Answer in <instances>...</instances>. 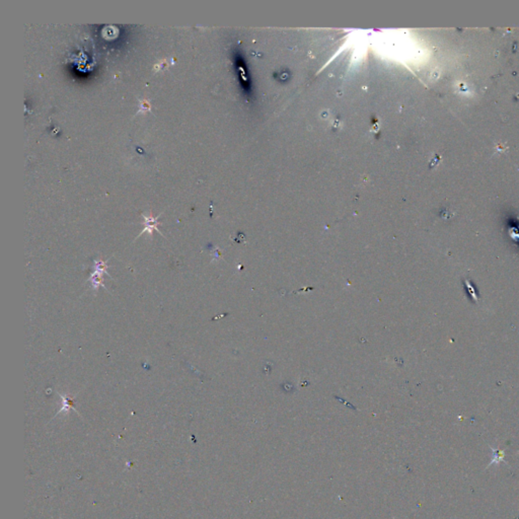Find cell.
Here are the masks:
<instances>
[{
	"label": "cell",
	"mask_w": 519,
	"mask_h": 519,
	"mask_svg": "<svg viewBox=\"0 0 519 519\" xmlns=\"http://www.w3.org/2000/svg\"><path fill=\"white\" fill-rule=\"evenodd\" d=\"M142 217L144 218V229L142 230V232L139 234V236H137V238L139 236H141L143 234L147 233L149 236H152L153 234V230L155 229L156 232L160 233V235L164 236L162 232H160V229H158V224H160V222H158V218L161 217V215H157L156 217H154V216H152L151 212L149 213V215H145V214H142Z\"/></svg>",
	"instance_id": "cell-1"
},
{
	"label": "cell",
	"mask_w": 519,
	"mask_h": 519,
	"mask_svg": "<svg viewBox=\"0 0 519 519\" xmlns=\"http://www.w3.org/2000/svg\"><path fill=\"white\" fill-rule=\"evenodd\" d=\"M89 280L91 281L92 286H93V288H94V290H97L99 286H103V287L105 288V289H106V286H105V284L103 283V275H102V274H98V273L94 272V273L92 274V275H91V277H90Z\"/></svg>",
	"instance_id": "cell-2"
},
{
	"label": "cell",
	"mask_w": 519,
	"mask_h": 519,
	"mask_svg": "<svg viewBox=\"0 0 519 519\" xmlns=\"http://www.w3.org/2000/svg\"><path fill=\"white\" fill-rule=\"evenodd\" d=\"M59 395H60V397L62 398V401H63V407H62V409H61L58 413H61V412H63V413H68V412L70 411V409L73 408L74 398L69 397L68 395H65V396H63V395H61V394H59ZM73 409H74V408H73Z\"/></svg>",
	"instance_id": "cell-3"
},
{
	"label": "cell",
	"mask_w": 519,
	"mask_h": 519,
	"mask_svg": "<svg viewBox=\"0 0 519 519\" xmlns=\"http://www.w3.org/2000/svg\"><path fill=\"white\" fill-rule=\"evenodd\" d=\"M94 269L95 273L102 274V275H104V274L106 273L107 275H109L108 272H107V270H108L107 262H104V261H102V260H94Z\"/></svg>",
	"instance_id": "cell-4"
},
{
	"label": "cell",
	"mask_w": 519,
	"mask_h": 519,
	"mask_svg": "<svg viewBox=\"0 0 519 519\" xmlns=\"http://www.w3.org/2000/svg\"><path fill=\"white\" fill-rule=\"evenodd\" d=\"M151 110V105H150V102L148 98H143L140 100V107H139V110L137 112V114H140V113H146V112H149Z\"/></svg>",
	"instance_id": "cell-5"
},
{
	"label": "cell",
	"mask_w": 519,
	"mask_h": 519,
	"mask_svg": "<svg viewBox=\"0 0 519 519\" xmlns=\"http://www.w3.org/2000/svg\"><path fill=\"white\" fill-rule=\"evenodd\" d=\"M166 61H167L166 59H164V60H162V61H161L160 63H157V64H155V65H154V67H153V70H155V71H156V70H158V69H160V68H162V67H163V66H165V65H168V64L166 63Z\"/></svg>",
	"instance_id": "cell-6"
}]
</instances>
